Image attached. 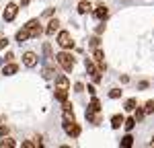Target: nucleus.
<instances>
[{"mask_svg": "<svg viewBox=\"0 0 154 148\" xmlns=\"http://www.w3.org/2000/svg\"><path fill=\"white\" fill-rule=\"evenodd\" d=\"M136 117H128V119H125V122H123V128H125V130H128V132H131V130H134V125H136Z\"/></svg>", "mask_w": 154, "mask_h": 148, "instance_id": "nucleus-20", "label": "nucleus"}, {"mask_svg": "<svg viewBox=\"0 0 154 148\" xmlns=\"http://www.w3.org/2000/svg\"><path fill=\"white\" fill-rule=\"evenodd\" d=\"M62 122H76L74 111H72V109H64V117H62Z\"/></svg>", "mask_w": 154, "mask_h": 148, "instance_id": "nucleus-17", "label": "nucleus"}, {"mask_svg": "<svg viewBox=\"0 0 154 148\" xmlns=\"http://www.w3.org/2000/svg\"><path fill=\"white\" fill-rule=\"evenodd\" d=\"M84 68H86V72L91 74V76H93V74H97V72H101V70L95 66V62L91 60V58H86V60H84Z\"/></svg>", "mask_w": 154, "mask_h": 148, "instance_id": "nucleus-11", "label": "nucleus"}, {"mask_svg": "<svg viewBox=\"0 0 154 148\" xmlns=\"http://www.w3.org/2000/svg\"><path fill=\"white\" fill-rule=\"evenodd\" d=\"M103 31H105V25H99V27H97V35H101Z\"/></svg>", "mask_w": 154, "mask_h": 148, "instance_id": "nucleus-33", "label": "nucleus"}, {"mask_svg": "<svg viewBox=\"0 0 154 148\" xmlns=\"http://www.w3.org/2000/svg\"><path fill=\"white\" fill-rule=\"evenodd\" d=\"M64 130H66V134L70 138H78L80 136V125L76 122H64Z\"/></svg>", "mask_w": 154, "mask_h": 148, "instance_id": "nucleus-4", "label": "nucleus"}, {"mask_svg": "<svg viewBox=\"0 0 154 148\" xmlns=\"http://www.w3.org/2000/svg\"><path fill=\"white\" fill-rule=\"evenodd\" d=\"M56 88H70V80L64 74H56Z\"/></svg>", "mask_w": 154, "mask_h": 148, "instance_id": "nucleus-7", "label": "nucleus"}, {"mask_svg": "<svg viewBox=\"0 0 154 148\" xmlns=\"http://www.w3.org/2000/svg\"><path fill=\"white\" fill-rule=\"evenodd\" d=\"M144 109H146V113H154V101H148Z\"/></svg>", "mask_w": 154, "mask_h": 148, "instance_id": "nucleus-26", "label": "nucleus"}, {"mask_svg": "<svg viewBox=\"0 0 154 148\" xmlns=\"http://www.w3.org/2000/svg\"><path fill=\"white\" fill-rule=\"evenodd\" d=\"M88 111H101V101L97 97L91 99V105H88Z\"/></svg>", "mask_w": 154, "mask_h": 148, "instance_id": "nucleus-16", "label": "nucleus"}, {"mask_svg": "<svg viewBox=\"0 0 154 148\" xmlns=\"http://www.w3.org/2000/svg\"><path fill=\"white\" fill-rule=\"evenodd\" d=\"M123 122H125V119H123V115H113V117H111V125H113V130H119V128H121V125H123Z\"/></svg>", "mask_w": 154, "mask_h": 148, "instance_id": "nucleus-13", "label": "nucleus"}, {"mask_svg": "<svg viewBox=\"0 0 154 148\" xmlns=\"http://www.w3.org/2000/svg\"><path fill=\"white\" fill-rule=\"evenodd\" d=\"M74 91H76V93H82V91H84V85H82V82H76V85H74Z\"/></svg>", "mask_w": 154, "mask_h": 148, "instance_id": "nucleus-30", "label": "nucleus"}, {"mask_svg": "<svg viewBox=\"0 0 154 148\" xmlns=\"http://www.w3.org/2000/svg\"><path fill=\"white\" fill-rule=\"evenodd\" d=\"M99 43H101V39H99V37H93V39H91V48H93V49L99 48Z\"/></svg>", "mask_w": 154, "mask_h": 148, "instance_id": "nucleus-28", "label": "nucleus"}, {"mask_svg": "<svg viewBox=\"0 0 154 148\" xmlns=\"http://www.w3.org/2000/svg\"><path fill=\"white\" fill-rule=\"evenodd\" d=\"M86 91H88V95H93V97H95V93H97V91H95V86H88Z\"/></svg>", "mask_w": 154, "mask_h": 148, "instance_id": "nucleus-34", "label": "nucleus"}, {"mask_svg": "<svg viewBox=\"0 0 154 148\" xmlns=\"http://www.w3.org/2000/svg\"><path fill=\"white\" fill-rule=\"evenodd\" d=\"M23 148H35V142H29V140H25V142H23Z\"/></svg>", "mask_w": 154, "mask_h": 148, "instance_id": "nucleus-31", "label": "nucleus"}, {"mask_svg": "<svg viewBox=\"0 0 154 148\" xmlns=\"http://www.w3.org/2000/svg\"><path fill=\"white\" fill-rule=\"evenodd\" d=\"M109 97L111 99H119L121 97V91H119V88H111V91H109Z\"/></svg>", "mask_w": 154, "mask_h": 148, "instance_id": "nucleus-24", "label": "nucleus"}, {"mask_svg": "<svg viewBox=\"0 0 154 148\" xmlns=\"http://www.w3.org/2000/svg\"><path fill=\"white\" fill-rule=\"evenodd\" d=\"M0 122H2V117H0Z\"/></svg>", "mask_w": 154, "mask_h": 148, "instance_id": "nucleus-36", "label": "nucleus"}, {"mask_svg": "<svg viewBox=\"0 0 154 148\" xmlns=\"http://www.w3.org/2000/svg\"><path fill=\"white\" fill-rule=\"evenodd\" d=\"M8 45V37H0V49H4Z\"/></svg>", "mask_w": 154, "mask_h": 148, "instance_id": "nucleus-29", "label": "nucleus"}, {"mask_svg": "<svg viewBox=\"0 0 154 148\" xmlns=\"http://www.w3.org/2000/svg\"><path fill=\"white\" fill-rule=\"evenodd\" d=\"M62 105H64V107H62V109H72V103H70V101H64V103H62Z\"/></svg>", "mask_w": 154, "mask_h": 148, "instance_id": "nucleus-32", "label": "nucleus"}, {"mask_svg": "<svg viewBox=\"0 0 154 148\" xmlns=\"http://www.w3.org/2000/svg\"><path fill=\"white\" fill-rule=\"evenodd\" d=\"M58 31H60V21L58 19H51L48 23V27H45V33H48V35H56Z\"/></svg>", "mask_w": 154, "mask_h": 148, "instance_id": "nucleus-8", "label": "nucleus"}, {"mask_svg": "<svg viewBox=\"0 0 154 148\" xmlns=\"http://www.w3.org/2000/svg\"><path fill=\"white\" fill-rule=\"evenodd\" d=\"M31 4V0H21V6H29Z\"/></svg>", "mask_w": 154, "mask_h": 148, "instance_id": "nucleus-35", "label": "nucleus"}, {"mask_svg": "<svg viewBox=\"0 0 154 148\" xmlns=\"http://www.w3.org/2000/svg\"><path fill=\"white\" fill-rule=\"evenodd\" d=\"M103 58H105L103 49H101V48H97V49H95V54H93V60H95L97 64H101V62H103Z\"/></svg>", "mask_w": 154, "mask_h": 148, "instance_id": "nucleus-19", "label": "nucleus"}, {"mask_svg": "<svg viewBox=\"0 0 154 148\" xmlns=\"http://www.w3.org/2000/svg\"><path fill=\"white\" fill-rule=\"evenodd\" d=\"M95 17L99 21H107V17H109V8H107L105 4H99L95 8Z\"/></svg>", "mask_w": 154, "mask_h": 148, "instance_id": "nucleus-6", "label": "nucleus"}, {"mask_svg": "<svg viewBox=\"0 0 154 148\" xmlns=\"http://www.w3.org/2000/svg\"><path fill=\"white\" fill-rule=\"evenodd\" d=\"M56 62L60 64V68H64L66 72H70L72 68H74V64H76V60H74V56H72L70 51H60L58 56H56Z\"/></svg>", "mask_w": 154, "mask_h": 148, "instance_id": "nucleus-1", "label": "nucleus"}, {"mask_svg": "<svg viewBox=\"0 0 154 148\" xmlns=\"http://www.w3.org/2000/svg\"><path fill=\"white\" fill-rule=\"evenodd\" d=\"M37 62H39V58H37L35 51H25L23 54V64L27 66V68H35Z\"/></svg>", "mask_w": 154, "mask_h": 148, "instance_id": "nucleus-5", "label": "nucleus"}, {"mask_svg": "<svg viewBox=\"0 0 154 148\" xmlns=\"http://www.w3.org/2000/svg\"><path fill=\"white\" fill-rule=\"evenodd\" d=\"M136 105H138L136 99H128L125 101V111H136Z\"/></svg>", "mask_w": 154, "mask_h": 148, "instance_id": "nucleus-21", "label": "nucleus"}, {"mask_svg": "<svg viewBox=\"0 0 154 148\" xmlns=\"http://www.w3.org/2000/svg\"><path fill=\"white\" fill-rule=\"evenodd\" d=\"M17 70H19V66H17V64H12V62H8V64H4L2 74H4V76H12V74H17Z\"/></svg>", "mask_w": 154, "mask_h": 148, "instance_id": "nucleus-10", "label": "nucleus"}, {"mask_svg": "<svg viewBox=\"0 0 154 148\" xmlns=\"http://www.w3.org/2000/svg\"><path fill=\"white\" fill-rule=\"evenodd\" d=\"M0 146H2V148H14V146H17V142L12 140L11 136H4L2 142H0Z\"/></svg>", "mask_w": 154, "mask_h": 148, "instance_id": "nucleus-15", "label": "nucleus"}, {"mask_svg": "<svg viewBox=\"0 0 154 148\" xmlns=\"http://www.w3.org/2000/svg\"><path fill=\"white\" fill-rule=\"evenodd\" d=\"M134 117H136V122H142L144 117H146V109H138V107H136V113H134Z\"/></svg>", "mask_w": 154, "mask_h": 148, "instance_id": "nucleus-22", "label": "nucleus"}, {"mask_svg": "<svg viewBox=\"0 0 154 148\" xmlns=\"http://www.w3.org/2000/svg\"><path fill=\"white\" fill-rule=\"evenodd\" d=\"M43 54H45V58H48V60L56 58V56H51V45H49V43H43Z\"/></svg>", "mask_w": 154, "mask_h": 148, "instance_id": "nucleus-23", "label": "nucleus"}, {"mask_svg": "<svg viewBox=\"0 0 154 148\" xmlns=\"http://www.w3.org/2000/svg\"><path fill=\"white\" fill-rule=\"evenodd\" d=\"M58 45L64 49H72L74 48V41H72V35L68 31H60L58 33Z\"/></svg>", "mask_w": 154, "mask_h": 148, "instance_id": "nucleus-3", "label": "nucleus"}, {"mask_svg": "<svg viewBox=\"0 0 154 148\" xmlns=\"http://www.w3.org/2000/svg\"><path fill=\"white\" fill-rule=\"evenodd\" d=\"M56 99H58L60 103L68 101V88H56Z\"/></svg>", "mask_w": 154, "mask_h": 148, "instance_id": "nucleus-14", "label": "nucleus"}, {"mask_svg": "<svg viewBox=\"0 0 154 148\" xmlns=\"http://www.w3.org/2000/svg\"><path fill=\"white\" fill-rule=\"evenodd\" d=\"M27 39H31V31H29L27 27L19 29V31H17V41H19V43H25Z\"/></svg>", "mask_w": 154, "mask_h": 148, "instance_id": "nucleus-9", "label": "nucleus"}, {"mask_svg": "<svg viewBox=\"0 0 154 148\" xmlns=\"http://www.w3.org/2000/svg\"><path fill=\"white\" fill-rule=\"evenodd\" d=\"M54 74H58L56 70H54V68H45V72H43V76H45V78H51Z\"/></svg>", "mask_w": 154, "mask_h": 148, "instance_id": "nucleus-27", "label": "nucleus"}, {"mask_svg": "<svg viewBox=\"0 0 154 148\" xmlns=\"http://www.w3.org/2000/svg\"><path fill=\"white\" fill-rule=\"evenodd\" d=\"M78 12H80V14L93 12V4H91V2H86V0H80V4H78Z\"/></svg>", "mask_w": 154, "mask_h": 148, "instance_id": "nucleus-12", "label": "nucleus"}, {"mask_svg": "<svg viewBox=\"0 0 154 148\" xmlns=\"http://www.w3.org/2000/svg\"><path fill=\"white\" fill-rule=\"evenodd\" d=\"M4 136H8V125L6 123H0V138H4Z\"/></svg>", "mask_w": 154, "mask_h": 148, "instance_id": "nucleus-25", "label": "nucleus"}, {"mask_svg": "<svg viewBox=\"0 0 154 148\" xmlns=\"http://www.w3.org/2000/svg\"><path fill=\"white\" fill-rule=\"evenodd\" d=\"M121 146H125V148H130V146H134V138H131V134H128V136H123L121 138V142H119Z\"/></svg>", "mask_w": 154, "mask_h": 148, "instance_id": "nucleus-18", "label": "nucleus"}, {"mask_svg": "<svg viewBox=\"0 0 154 148\" xmlns=\"http://www.w3.org/2000/svg\"><path fill=\"white\" fill-rule=\"evenodd\" d=\"M17 14H19V4L8 2V4H6V8H4V12H2V19H4L6 23H11V21L17 19Z\"/></svg>", "mask_w": 154, "mask_h": 148, "instance_id": "nucleus-2", "label": "nucleus"}]
</instances>
